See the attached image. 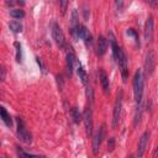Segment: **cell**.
<instances>
[{"label": "cell", "mask_w": 158, "mask_h": 158, "mask_svg": "<svg viewBox=\"0 0 158 158\" xmlns=\"http://www.w3.org/2000/svg\"><path fill=\"white\" fill-rule=\"evenodd\" d=\"M14 46L16 47V60L17 62H21V58H22V54H21V44L19 42H15Z\"/></svg>", "instance_id": "23"}, {"label": "cell", "mask_w": 158, "mask_h": 158, "mask_svg": "<svg viewBox=\"0 0 158 158\" xmlns=\"http://www.w3.org/2000/svg\"><path fill=\"white\" fill-rule=\"evenodd\" d=\"M144 68H146V73L147 75H151L153 73L154 69V54L152 51H149L146 56V62H144Z\"/></svg>", "instance_id": "12"}, {"label": "cell", "mask_w": 158, "mask_h": 158, "mask_svg": "<svg viewBox=\"0 0 158 158\" xmlns=\"http://www.w3.org/2000/svg\"><path fill=\"white\" fill-rule=\"evenodd\" d=\"M115 149V138L114 137H110L109 141H107V151L109 152H112Z\"/></svg>", "instance_id": "25"}, {"label": "cell", "mask_w": 158, "mask_h": 158, "mask_svg": "<svg viewBox=\"0 0 158 158\" xmlns=\"http://www.w3.org/2000/svg\"><path fill=\"white\" fill-rule=\"evenodd\" d=\"M9 26H10V30H11L12 32H15V33H19V32L22 31V25H21L19 21H11V22L9 23Z\"/></svg>", "instance_id": "19"}, {"label": "cell", "mask_w": 158, "mask_h": 158, "mask_svg": "<svg viewBox=\"0 0 158 158\" xmlns=\"http://www.w3.org/2000/svg\"><path fill=\"white\" fill-rule=\"evenodd\" d=\"M77 73H78V75H79V79L81 80V83H83V84H86V83H88V75H86L85 69L81 67V64L77 68Z\"/></svg>", "instance_id": "17"}, {"label": "cell", "mask_w": 158, "mask_h": 158, "mask_svg": "<svg viewBox=\"0 0 158 158\" xmlns=\"http://www.w3.org/2000/svg\"><path fill=\"white\" fill-rule=\"evenodd\" d=\"M17 153L20 156V158H44L43 156H38V154H31V153H26L22 149L17 148Z\"/></svg>", "instance_id": "21"}, {"label": "cell", "mask_w": 158, "mask_h": 158, "mask_svg": "<svg viewBox=\"0 0 158 158\" xmlns=\"http://www.w3.org/2000/svg\"><path fill=\"white\" fill-rule=\"evenodd\" d=\"M121 107H122V91L117 94L115 106H114V114H112V128H116L118 122H120V116H121Z\"/></svg>", "instance_id": "5"}, {"label": "cell", "mask_w": 158, "mask_h": 158, "mask_svg": "<svg viewBox=\"0 0 158 158\" xmlns=\"http://www.w3.org/2000/svg\"><path fill=\"white\" fill-rule=\"evenodd\" d=\"M72 35L75 38H81L85 41V43H91V35L89 33V30L84 25H78V27L72 32Z\"/></svg>", "instance_id": "7"}, {"label": "cell", "mask_w": 158, "mask_h": 158, "mask_svg": "<svg viewBox=\"0 0 158 158\" xmlns=\"http://www.w3.org/2000/svg\"><path fill=\"white\" fill-rule=\"evenodd\" d=\"M153 28H154V22H153V16L149 15L148 19L146 20L144 23V40L146 42H151L153 38Z\"/></svg>", "instance_id": "10"}, {"label": "cell", "mask_w": 158, "mask_h": 158, "mask_svg": "<svg viewBox=\"0 0 158 158\" xmlns=\"http://www.w3.org/2000/svg\"><path fill=\"white\" fill-rule=\"evenodd\" d=\"M0 72H1V80L4 81L5 80V68L1 65V68H0Z\"/></svg>", "instance_id": "29"}, {"label": "cell", "mask_w": 158, "mask_h": 158, "mask_svg": "<svg viewBox=\"0 0 158 158\" xmlns=\"http://www.w3.org/2000/svg\"><path fill=\"white\" fill-rule=\"evenodd\" d=\"M83 120L85 123V130H86V135L90 137L93 136V114H91V109L86 107L83 112Z\"/></svg>", "instance_id": "8"}, {"label": "cell", "mask_w": 158, "mask_h": 158, "mask_svg": "<svg viewBox=\"0 0 158 158\" xmlns=\"http://www.w3.org/2000/svg\"><path fill=\"white\" fill-rule=\"evenodd\" d=\"M86 98L93 102V100H94V94H93V88L91 86H86Z\"/></svg>", "instance_id": "26"}, {"label": "cell", "mask_w": 158, "mask_h": 158, "mask_svg": "<svg viewBox=\"0 0 158 158\" xmlns=\"http://www.w3.org/2000/svg\"><path fill=\"white\" fill-rule=\"evenodd\" d=\"M72 117H73V121H74L75 123H79V122L81 121V115H80L78 107H73V109H72Z\"/></svg>", "instance_id": "22"}, {"label": "cell", "mask_w": 158, "mask_h": 158, "mask_svg": "<svg viewBox=\"0 0 158 158\" xmlns=\"http://www.w3.org/2000/svg\"><path fill=\"white\" fill-rule=\"evenodd\" d=\"M52 36H53V40L54 42L57 43V46L59 48H63L65 46V41H64V35H63V31L60 28V26L54 22L52 25Z\"/></svg>", "instance_id": "6"}, {"label": "cell", "mask_w": 158, "mask_h": 158, "mask_svg": "<svg viewBox=\"0 0 158 158\" xmlns=\"http://www.w3.org/2000/svg\"><path fill=\"white\" fill-rule=\"evenodd\" d=\"M79 65H80V62L77 59L75 54L72 53V52L67 53V68H68V73L72 74L73 69H74V68H78Z\"/></svg>", "instance_id": "11"}, {"label": "cell", "mask_w": 158, "mask_h": 158, "mask_svg": "<svg viewBox=\"0 0 158 158\" xmlns=\"http://www.w3.org/2000/svg\"><path fill=\"white\" fill-rule=\"evenodd\" d=\"M59 6H60V10H62V15H64L65 10H67V6H68V1H59Z\"/></svg>", "instance_id": "27"}, {"label": "cell", "mask_w": 158, "mask_h": 158, "mask_svg": "<svg viewBox=\"0 0 158 158\" xmlns=\"http://www.w3.org/2000/svg\"><path fill=\"white\" fill-rule=\"evenodd\" d=\"M10 16L14 17V19H22L25 16V12L21 9H11L10 10Z\"/></svg>", "instance_id": "20"}, {"label": "cell", "mask_w": 158, "mask_h": 158, "mask_svg": "<svg viewBox=\"0 0 158 158\" xmlns=\"http://www.w3.org/2000/svg\"><path fill=\"white\" fill-rule=\"evenodd\" d=\"M143 85H144V80H143L142 70L137 69L135 73V77H133V95H135L136 104H142Z\"/></svg>", "instance_id": "1"}, {"label": "cell", "mask_w": 158, "mask_h": 158, "mask_svg": "<svg viewBox=\"0 0 158 158\" xmlns=\"http://www.w3.org/2000/svg\"><path fill=\"white\" fill-rule=\"evenodd\" d=\"M36 62H37V64L40 65V68H41V70L44 73V65H43V63H42V60L40 59V58H36Z\"/></svg>", "instance_id": "28"}, {"label": "cell", "mask_w": 158, "mask_h": 158, "mask_svg": "<svg viewBox=\"0 0 158 158\" xmlns=\"http://www.w3.org/2000/svg\"><path fill=\"white\" fill-rule=\"evenodd\" d=\"M4 158H6V157H4Z\"/></svg>", "instance_id": "31"}, {"label": "cell", "mask_w": 158, "mask_h": 158, "mask_svg": "<svg viewBox=\"0 0 158 158\" xmlns=\"http://www.w3.org/2000/svg\"><path fill=\"white\" fill-rule=\"evenodd\" d=\"M126 33H127V36H132V37L135 38V41L138 43V33L136 32V30H133V28H128V30L126 31Z\"/></svg>", "instance_id": "24"}, {"label": "cell", "mask_w": 158, "mask_h": 158, "mask_svg": "<svg viewBox=\"0 0 158 158\" xmlns=\"http://www.w3.org/2000/svg\"><path fill=\"white\" fill-rule=\"evenodd\" d=\"M16 120H17V137H19V139L22 141L23 143H31L32 142V135L26 130L22 118L17 117Z\"/></svg>", "instance_id": "3"}, {"label": "cell", "mask_w": 158, "mask_h": 158, "mask_svg": "<svg viewBox=\"0 0 158 158\" xmlns=\"http://www.w3.org/2000/svg\"><path fill=\"white\" fill-rule=\"evenodd\" d=\"M106 48H107V42H106L105 37L100 35L99 38H98V47H96L98 51H96V53H98L99 56H102V54H105Z\"/></svg>", "instance_id": "14"}, {"label": "cell", "mask_w": 158, "mask_h": 158, "mask_svg": "<svg viewBox=\"0 0 158 158\" xmlns=\"http://www.w3.org/2000/svg\"><path fill=\"white\" fill-rule=\"evenodd\" d=\"M0 115H1V118L4 121V123L7 126V127H11L12 126V120H11V116L7 114V111L5 110V107H0Z\"/></svg>", "instance_id": "15"}, {"label": "cell", "mask_w": 158, "mask_h": 158, "mask_svg": "<svg viewBox=\"0 0 158 158\" xmlns=\"http://www.w3.org/2000/svg\"><path fill=\"white\" fill-rule=\"evenodd\" d=\"M156 153H158V149H157V151H156Z\"/></svg>", "instance_id": "30"}, {"label": "cell", "mask_w": 158, "mask_h": 158, "mask_svg": "<svg viewBox=\"0 0 158 158\" xmlns=\"http://www.w3.org/2000/svg\"><path fill=\"white\" fill-rule=\"evenodd\" d=\"M105 136H106V125L102 123L100 126V128H98L96 132L93 136V153L94 154H98V152L100 149V146H101Z\"/></svg>", "instance_id": "2"}, {"label": "cell", "mask_w": 158, "mask_h": 158, "mask_svg": "<svg viewBox=\"0 0 158 158\" xmlns=\"http://www.w3.org/2000/svg\"><path fill=\"white\" fill-rule=\"evenodd\" d=\"M116 63L118 64V67L121 68V75H122V79L123 81L127 80V77H128V69H127V58L123 53V51L120 48L118 52H117V56L115 58Z\"/></svg>", "instance_id": "4"}, {"label": "cell", "mask_w": 158, "mask_h": 158, "mask_svg": "<svg viewBox=\"0 0 158 158\" xmlns=\"http://www.w3.org/2000/svg\"><path fill=\"white\" fill-rule=\"evenodd\" d=\"M141 117H142V104H137V107H136V112H135V127L138 126L139 121H141Z\"/></svg>", "instance_id": "18"}, {"label": "cell", "mask_w": 158, "mask_h": 158, "mask_svg": "<svg viewBox=\"0 0 158 158\" xmlns=\"http://www.w3.org/2000/svg\"><path fill=\"white\" fill-rule=\"evenodd\" d=\"M79 22H78V11L77 9H74L72 11V21H70V32H73L77 27H78Z\"/></svg>", "instance_id": "16"}, {"label": "cell", "mask_w": 158, "mask_h": 158, "mask_svg": "<svg viewBox=\"0 0 158 158\" xmlns=\"http://www.w3.org/2000/svg\"><path fill=\"white\" fill-rule=\"evenodd\" d=\"M148 139H149V132L146 131L143 132V135L141 136L139 141H138V147H137V153H136V158H142L143 153L146 151V147L148 144Z\"/></svg>", "instance_id": "9"}, {"label": "cell", "mask_w": 158, "mask_h": 158, "mask_svg": "<svg viewBox=\"0 0 158 158\" xmlns=\"http://www.w3.org/2000/svg\"><path fill=\"white\" fill-rule=\"evenodd\" d=\"M99 79H100V84H101L102 90H104L105 93H109V90H110V85H109V78H107L106 73H105L102 69H100V70H99Z\"/></svg>", "instance_id": "13"}]
</instances>
